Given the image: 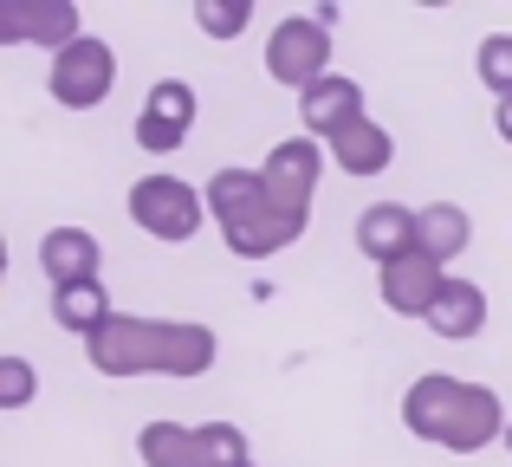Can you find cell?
<instances>
[{
  "label": "cell",
  "mask_w": 512,
  "mask_h": 467,
  "mask_svg": "<svg viewBox=\"0 0 512 467\" xmlns=\"http://www.w3.org/2000/svg\"><path fill=\"white\" fill-rule=\"evenodd\" d=\"M98 377H201L221 357V338L188 318H124L117 312L85 344Z\"/></svg>",
  "instance_id": "6da1fadb"
},
{
  "label": "cell",
  "mask_w": 512,
  "mask_h": 467,
  "mask_svg": "<svg viewBox=\"0 0 512 467\" xmlns=\"http://www.w3.org/2000/svg\"><path fill=\"white\" fill-rule=\"evenodd\" d=\"M506 422H512V409L487 383H461V377L428 370V377H415L402 390V429L415 442L448 448V455H480V448L506 442Z\"/></svg>",
  "instance_id": "7a4b0ae2"
},
{
  "label": "cell",
  "mask_w": 512,
  "mask_h": 467,
  "mask_svg": "<svg viewBox=\"0 0 512 467\" xmlns=\"http://www.w3.org/2000/svg\"><path fill=\"white\" fill-rule=\"evenodd\" d=\"M266 78L286 91H312L318 78H331V26L312 20V13H292L266 33Z\"/></svg>",
  "instance_id": "3957f363"
},
{
  "label": "cell",
  "mask_w": 512,
  "mask_h": 467,
  "mask_svg": "<svg viewBox=\"0 0 512 467\" xmlns=\"http://www.w3.org/2000/svg\"><path fill=\"white\" fill-rule=\"evenodd\" d=\"M130 221H137L150 240H195L201 221H208V195L188 189L182 176H143L130 182Z\"/></svg>",
  "instance_id": "277c9868"
},
{
  "label": "cell",
  "mask_w": 512,
  "mask_h": 467,
  "mask_svg": "<svg viewBox=\"0 0 512 467\" xmlns=\"http://www.w3.org/2000/svg\"><path fill=\"white\" fill-rule=\"evenodd\" d=\"M111 85H117V52L91 33L52 59V98H59L65 111H98V104L111 98Z\"/></svg>",
  "instance_id": "5b68a950"
},
{
  "label": "cell",
  "mask_w": 512,
  "mask_h": 467,
  "mask_svg": "<svg viewBox=\"0 0 512 467\" xmlns=\"http://www.w3.org/2000/svg\"><path fill=\"white\" fill-rule=\"evenodd\" d=\"M260 182H266V176H260ZM305 221H312L305 208H286L279 195L260 189V202H253L247 215H234L221 234H227V247H234L240 260H273V253H286L292 240L305 234Z\"/></svg>",
  "instance_id": "8992f818"
},
{
  "label": "cell",
  "mask_w": 512,
  "mask_h": 467,
  "mask_svg": "<svg viewBox=\"0 0 512 467\" xmlns=\"http://www.w3.org/2000/svg\"><path fill=\"white\" fill-rule=\"evenodd\" d=\"M195 85L188 78H163V85H150V98H143V111H137V143L150 156H169V150H182L188 143V130H195Z\"/></svg>",
  "instance_id": "52a82bcc"
},
{
  "label": "cell",
  "mask_w": 512,
  "mask_h": 467,
  "mask_svg": "<svg viewBox=\"0 0 512 467\" xmlns=\"http://www.w3.org/2000/svg\"><path fill=\"white\" fill-rule=\"evenodd\" d=\"M325 143L318 137H286V143H273V156L260 163V176H266V195H279L286 208H305L312 215V195H318V176H325Z\"/></svg>",
  "instance_id": "ba28073f"
},
{
  "label": "cell",
  "mask_w": 512,
  "mask_h": 467,
  "mask_svg": "<svg viewBox=\"0 0 512 467\" xmlns=\"http://www.w3.org/2000/svg\"><path fill=\"white\" fill-rule=\"evenodd\" d=\"M441 286H448V266L428 260L422 247L402 253L396 266H383V305H389V312H402V318H428V312H435V299H441Z\"/></svg>",
  "instance_id": "9c48e42d"
},
{
  "label": "cell",
  "mask_w": 512,
  "mask_h": 467,
  "mask_svg": "<svg viewBox=\"0 0 512 467\" xmlns=\"http://www.w3.org/2000/svg\"><path fill=\"white\" fill-rule=\"evenodd\" d=\"M299 117H305V137H338V130H350L357 117H370L363 111V85L357 78H344V72H331V78H318L312 91L299 98Z\"/></svg>",
  "instance_id": "30bf717a"
},
{
  "label": "cell",
  "mask_w": 512,
  "mask_h": 467,
  "mask_svg": "<svg viewBox=\"0 0 512 467\" xmlns=\"http://www.w3.org/2000/svg\"><path fill=\"white\" fill-rule=\"evenodd\" d=\"M0 39H33V46H46L52 59H59L65 46H78V7L72 0H39V7H13V13H0Z\"/></svg>",
  "instance_id": "8fae6325"
},
{
  "label": "cell",
  "mask_w": 512,
  "mask_h": 467,
  "mask_svg": "<svg viewBox=\"0 0 512 467\" xmlns=\"http://www.w3.org/2000/svg\"><path fill=\"white\" fill-rule=\"evenodd\" d=\"M98 260H104V247H98V240H91L85 228H52L46 240H39V266H46L52 292L98 279Z\"/></svg>",
  "instance_id": "7c38bea8"
},
{
  "label": "cell",
  "mask_w": 512,
  "mask_h": 467,
  "mask_svg": "<svg viewBox=\"0 0 512 467\" xmlns=\"http://www.w3.org/2000/svg\"><path fill=\"white\" fill-rule=\"evenodd\" d=\"M357 247H363V260L396 266L402 253H415V208H402V202H376V208H363V221H357Z\"/></svg>",
  "instance_id": "4fadbf2b"
},
{
  "label": "cell",
  "mask_w": 512,
  "mask_h": 467,
  "mask_svg": "<svg viewBox=\"0 0 512 467\" xmlns=\"http://www.w3.org/2000/svg\"><path fill=\"white\" fill-rule=\"evenodd\" d=\"M422 325L435 331V338H448V344L480 338V331H487V292H480L474 279H454V273H448V286H441L435 312H428Z\"/></svg>",
  "instance_id": "5bb4252c"
},
{
  "label": "cell",
  "mask_w": 512,
  "mask_h": 467,
  "mask_svg": "<svg viewBox=\"0 0 512 467\" xmlns=\"http://www.w3.org/2000/svg\"><path fill=\"white\" fill-rule=\"evenodd\" d=\"M325 150H331V163H338L344 176H383L389 156H396V143H389V130L376 124V117H357V124L338 130Z\"/></svg>",
  "instance_id": "9a60e30c"
},
{
  "label": "cell",
  "mask_w": 512,
  "mask_h": 467,
  "mask_svg": "<svg viewBox=\"0 0 512 467\" xmlns=\"http://www.w3.org/2000/svg\"><path fill=\"white\" fill-rule=\"evenodd\" d=\"M467 240H474V221H467V208H454V202H428V208H415V247L428 253V260H461L467 253Z\"/></svg>",
  "instance_id": "2e32d148"
},
{
  "label": "cell",
  "mask_w": 512,
  "mask_h": 467,
  "mask_svg": "<svg viewBox=\"0 0 512 467\" xmlns=\"http://www.w3.org/2000/svg\"><path fill=\"white\" fill-rule=\"evenodd\" d=\"M52 318H59L72 338H98L104 325L117 318V305H111V292H104V279H85V286H65V292H52Z\"/></svg>",
  "instance_id": "e0dca14e"
},
{
  "label": "cell",
  "mask_w": 512,
  "mask_h": 467,
  "mask_svg": "<svg viewBox=\"0 0 512 467\" xmlns=\"http://www.w3.org/2000/svg\"><path fill=\"white\" fill-rule=\"evenodd\" d=\"M137 455H143V467H208L201 429H182V422H150L137 435Z\"/></svg>",
  "instance_id": "ac0fdd59"
},
{
  "label": "cell",
  "mask_w": 512,
  "mask_h": 467,
  "mask_svg": "<svg viewBox=\"0 0 512 467\" xmlns=\"http://www.w3.org/2000/svg\"><path fill=\"white\" fill-rule=\"evenodd\" d=\"M260 189H266V182H260V169H214L201 195H208V215L227 228L234 215H247V208L260 202Z\"/></svg>",
  "instance_id": "d6986e66"
},
{
  "label": "cell",
  "mask_w": 512,
  "mask_h": 467,
  "mask_svg": "<svg viewBox=\"0 0 512 467\" xmlns=\"http://www.w3.org/2000/svg\"><path fill=\"white\" fill-rule=\"evenodd\" d=\"M474 72H480V85H487L500 104H512V33H487V39H480Z\"/></svg>",
  "instance_id": "ffe728a7"
},
{
  "label": "cell",
  "mask_w": 512,
  "mask_h": 467,
  "mask_svg": "<svg viewBox=\"0 0 512 467\" xmlns=\"http://www.w3.org/2000/svg\"><path fill=\"white\" fill-rule=\"evenodd\" d=\"M247 20H253L247 0H195V26L208 39H240V33H247Z\"/></svg>",
  "instance_id": "44dd1931"
},
{
  "label": "cell",
  "mask_w": 512,
  "mask_h": 467,
  "mask_svg": "<svg viewBox=\"0 0 512 467\" xmlns=\"http://www.w3.org/2000/svg\"><path fill=\"white\" fill-rule=\"evenodd\" d=\"M201 455H208V467H253L247 435H240L234 422H208V429H201Z\"/></svg>",
  "instance_id": "7402d4cb"
},
{
  "label": "cell",
  "mask_w": 512,
  "mask_h": 467,
  "mask_svg": "<svg viewBox=\"0 0 512 467\" xmlns=\"http://www.w3.org/2000/svg\"><path fill=\"white\" fill-rule=\"evenodd\" d=\"M33 364L26 357H0V409H26L33 403Z\"/></svg>",
  "instance_id": "603a6c76"
},
{
  "label": "cell",
  "mask_w": 512,
  "mask_h": 467,
  "mask_svg": "<svg viewBox=\"0 0 512 467\" xmlns=\"http://www.w3.org/2000/svg\"><path fill=\"white\" fill-rule=\"evenodd\" d=\"M493 130H500V137L512 143V104H493Z\"/></svg>",
  "instance_id": "cb8c5ba5"
},
{
  "label": "cell",
  "mask_w": 512,
  "mask_h": 467,
  "mask_svg": "<svg viewBox=\"0 0 512 467\" xmlns=\"http://www.w3.org/2000/svg\"><path fill=\"white\" fill-rule=\"evenodd\" d=\"M506 455H512V422H506Z\"/></svg>",
  "instance_id": "d4e9b609"
}]
</instances>
